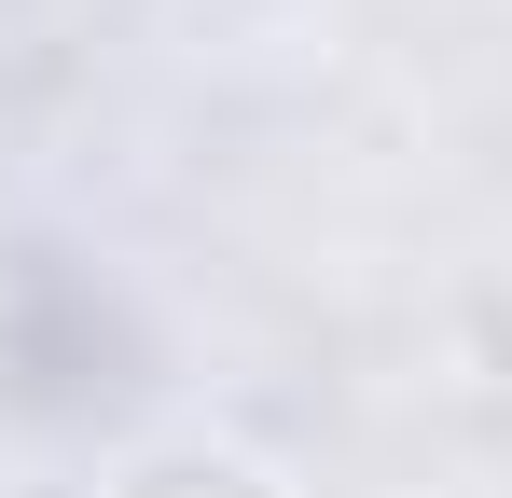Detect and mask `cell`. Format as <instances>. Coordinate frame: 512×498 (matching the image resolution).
<instances>
[{
	"instance_id": "cell-1",
	"label": "cell",
	"mask_w": 512,
	"mask_h": 498,
	"mask_svg": "<svg viewBox=\"0 0 512 498\" xmlns=\"http://www.w3.org/2000/svg\"><path fill=\"white\" fill-rule=\"evenodd\" d=\"M111 498H277V485H263L250 457H222V443H167V457H139Z\"/></svg>"
}]
</instances>
